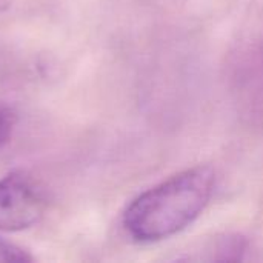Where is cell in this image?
I'll return each mask as SVG.
<instances>
[{
  "instance_id": "obj_2",
  "label": "cell",
  "mask_w": 263,
  "mask_h": 263,
  "mask_svg": "<svg viewBox=\"0 0 263 263\" xmlns=\"http://www.w3.org/2000/svg\"><path fill=\"white\" fill-rule=\"evenodd\" d=\"M45 211L43 196L23 174L0 180V231H22L35 225Z\"/></svg>"
},
{
  "instance_id": "obj_4",
  "label": "cell",
  "mask_w": 263,
  "mask_h": 263,
  "mask_svg": "<svg viewBox=\"0 0 263 263\" xmlns=\"http://www.w3.org/2000/svg\"><path fill=\"white\" fill-rule=\"evenodd\" d=\"M31 257L20 248L0 240V262H29Z\"/></svg>"
},
{
  "instance_id": "obj_3",
  "label": "cell",
  "mask_w": 263,
  "mask_h": 263,
  "mask_svg": "<svg viewBox=\"0 0 263 263\" xmlns=\"http://www.w3.org/2000/svg\"><path fill=\"white\" fill-rule=\"evenodd\" d=\"M15 122H17L15 111L6 103H0V148L9 142Z\"/></svg>"
},
{
  "instance_id": "obj_1",
  "label": "cell",
  "mask_w": 263,
  "mask_h": 263,
  "mask_svg": "<svg viewBox=\"0 0 263 263\" xmlns=\"http://www.w3.org/2000/svg\"><path fill=\"white\" fill-rule=\"evenodd\" d=\"M214 186L216 173L211 166L185 170L140 194L125 211V228L139 242L173 237L203 213Z\"/></svg>"
}]
</instances>
